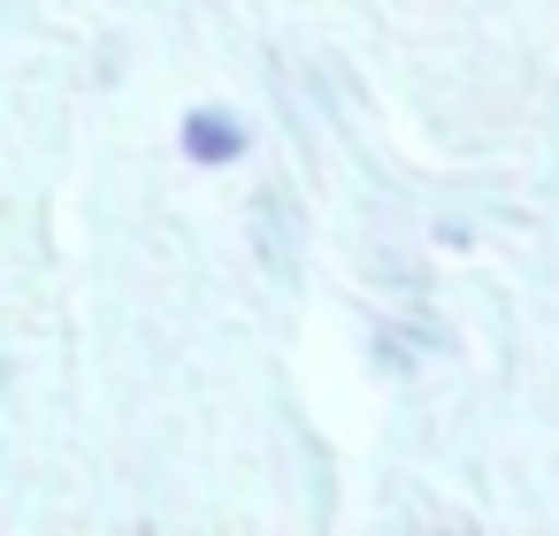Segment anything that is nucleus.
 Segmentation results:
<instances>
[{
    "label": "nucleus",
    "instance_id": "nucleus-1",
    "mask_svg": "<svg viewBox=\"0 0 559 536\" xmlns=\"http://www.w3.org/2000/svg\"><path fill=\"white\" fill-rule=\"evenodd\" d=\"M177 154L192 162V169H238L246 154H253V131H246V116H230V108H185V123H177Z\"/></svg>",
    "mask_w": 559,
    "mask_h": 536
}]
</instances>
